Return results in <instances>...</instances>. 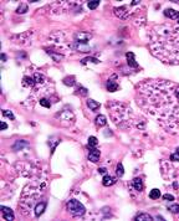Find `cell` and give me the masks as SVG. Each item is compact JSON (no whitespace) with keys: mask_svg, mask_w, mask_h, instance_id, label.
<instances>
[{"mask_svg":"<svg viewBox=\"0 0 179 221\" xmlns=\"http://www.w3.org/2000/svg\"><path fill=\"white\" fill-rule=\"evenodd\" d=\"M134 220H137V221H151L153 220V218L149 214H145V212H142V214H138L136 218H134Z\"/></svg>","mask_w":179,"mask_h":221,"instance_id":"2e32d148","label":"cell"},{"mask_svg":"<svg viewBox=\"0 0 179 221\" xmlns=\"http://www.w3.org/2000/svg\"><path fill=\"white\" fill-rule=\"evenodd\" d=\"M66 208H67V210H69L70 214L73 215V216H83L85 212H86V209H85L83 205H82L78 200H75V199H71V200L67 201Z\"/></svg>","mask_w":179,"mask_h":221,"instance_id":"7a4b0ae2","label":"cell"},{"mask_svg":"<svg viewBox=\"0 0 179 221\" xmlns=\"http://www.w3.org/2000/svg\"><path fill=\"white\" fill-rule=\"evenodd\" d=\"M45 208H46V201H40L39 204L35 206V216L39 218L41 216V214L45 211Z\"/></svg>","mask_w":179,"mask_h":221,"instance_id":"8fae6325","label":"cell"},{"mask_svg":"<svg viewBox=\"0 0 179 221\" xmlns=\"http://www.w3.org/2000/svg\"><path fill=\"white\" fill-rule=\"evenodd\" d=\"M78 91H80V93H82V96H87V89H86V88H83V87H80V88H78Z\"/></svg>","mask_w":179,"mask_h":221,"instance_id":"4dcf8cb0","label":"cell"},{"mask_svg":"<svg viewBox=\"0 0 179 221\" xmlns=\"http://www.w3.org/2000/svg\"><path fill=\"white\" fill-rule=\"evenodd\" d=\"M39 103H40L42 107H45V108H50V107H51V103H50V101H48L47 98H41Z\"/></svg>","mask_w":179,"mask_h":221,"instance_id":"4316f807","label":"cell"},{"mask_svg":"<svg viewBox=\"0 0 179 221\" xmlns=\"http://www.w3.org/2000/svg\"><path fill=\"white\" fill-rule=\"evenodd\" d=\"M63 83L66 86H73L76 83V81H75V77H66L63 78Z\"/></svg>","mask_w":179,"mask_h":221,"instance_id":"7402d4cb","label":"cell"},{"mask_svg":"<svg viewBox=\"0 0 179 221\" xmlns=\"http://www.w3.org/2000/svg\"><path fill=\"white\" fill-rule=\"evenodd\" d=\"M1 57H3V60H4V61H6V56H5V55H4V54L1 55Z\"/></svg>","mask_w":179,"mask_h":221,"instance_id":"d590c367","label":"cell"},{"mask_svg":"<svg viewBox=\"0 0 179 221\" xmlns=\"http://www.w3.org/2000/svg\"><path fill=\"white\" fill-rule=\"evenodd\" d=\"M160 190H158V189H153V190H151V193H149V197H151L152 200H158L159 197H160Z\"/></svg>","mask_w":179,"mask_h":221,"instance_id":"ac0fdd59","label":"cell"},{"mask_svg":"<svg viewBox=\"0 0 179 221\" xmlns=\"http://www.w3.org/2000/svg\"><path fill=\"white\" fill-rule=\"evenodd\" d=\"M97 144H98V140H97L96 137H90L88 138V147L90 148H95Z\"/></svg>","mask_w":179,"mask_h":221,"instance_id":"ffe728a7","label":"cell"},{"mask_svg":"<svg viewBox=\"0 0 179 221\" xmlns=\"http://www.w3.org/2000/svg\"><path fill=\"white\" fill-rule=\"evenodd\" d=\"M116 173H117V177H123V174H124V169H123V165L121 163L117 164V170H116Z\"/></svg>","mask_w":179,"mask_h":221,"instance_id":"484cf974","label":"cell"},{"mask_svg":"<svg viewBox=\"0 0 179 221\" xmlns=\"http://www.w3.org/2000/svg\"><path fill=\"white\" fill-rule=\"evenodd\" d=\"M91 39H92V34H91V32H87V31H77V32L73 35L75 42L83 44V45L87 44Z\"/></svg>","mask_w":179,"mask_h":221,"instance_id":"3957f363","label":"cell"},{"mask_svg":"<svg viewBox=\"0 0 179 221\" xmlns=\"http://www.w3.org/2000/svg\"><path fill=\"white\" fill-rule=\"evenodd\" d=\"M116 181H117V179L114 177H112V175H104L103 179H102V184L104 186H111V185H113Z\"/></svg>","mask_w":179,"mask_h":221,"instance_id":"4fadbf2b","label":"cell"},{"mask_svg":"<svg viewBox=\"0 0 179 221\" xmlns=\"http://www.w3.org/2000/svg\"><path fill=\"white\" fill-rule=\"evenodd\" d=\"M169 159L172 160V162H178L179 160V148L175 149V152L169 157Z\"/></svg>","mask_w":179,"mask_h":221,"instance_id":"603a6c76","label":"cell"},{"mask_svg":"<svg viewBox=\"0 0 179 221\" xmlns=\"http://www.w3.org/2000/svg\"><path fill=\"white\" fill-rule=\"evenodd\" d=\"M164 16L170 19V20H178L179 19V11L174 9H166L164 10Z\"/></svg>","mask_w":179,"mask_h":221,"instance_id":"5b68a950","label":"cell"},{"mask_svg":"<svg viewBox=\"0 0 179 221\" xmlns=\"http://www.w3.org/2000/svg\"><path fill=\"white\" fill-rule=\"evenodd\" d=\"M178 24H179V19H178Z\"/></svg>","mask_w":179,"mask_h":221,"instance_id":"8d00e7d4","label":"cell"},{"mask_svg":"<svg viewBox=\"0 0 179 221\" xmlns=\"http://www.w3.org/2000/svg\"><path fill=\"white\" fill-rule=\"evenodd\" d=\"M86 103H87V107H88L91 111H97V109L100 108V106H101L98 102H96V101H93V99H88Z\"/></svg>","mask_w":179,"mask_h":221,"instance_id":"e0dca14e","label":"cell"},{"mask_svg":"<svg viewBox=\"0 0 179 221\" xmlns=\"http://www.w3.org/2000/svg\"><path fill=\"white\" fill-rule=\"evenodd\" d=\"M127 10V6H121V7H114V14L117 15L118 17H121V19H126L127 16H128V11H126Z\"/></svg>","mask_w":179,"mask_h":221,"instance_id":"ba28073f","label":"cell"},{"mask_svg":"<svg viewBox=\"0 0 179 221\" xmlns=\"http://www.w3.org/2000/svg\"><path fill=\"white\" fill-rule=\"evenodd\" d=\"M46 52L51 56L52 58H54V61H55V62H60V61L62 60V57H63L62 55H57V54H55V52H54V51H51V50H47Z\"/></svg>","mask_w":179,"mask_h":221,"instance_id":"d6986e66","label":"cell"},{"mask_svg":"<svg viewBox=\"0 0 179 221\" xmlns=\"http://www.w3.org/2000/svg\"><path fill=\"white\" fill-rule=\"evenodd\" d=\"M126 58H127V63L128 66H131V69H138V63L136 62V58H134V54L133 52H127L126 55Z\"/></svg>","mask_w":179,"mask_h":221,"instance_id":"8992f818","label":"cell"},{"mask_svg":"<svg viewBox=\"0 0 179 221\" xmlns=\"http://www.w3.org/2000/svg\"><path fill=\"white\" fill-rule=\"evenodd\" d=\"M22 83H24V86H29V87H34V86L36 85V81H35V78L32 77H29V76H25L24 77V81H22Z\"/></svg>","mask_w":179,"mask_h":221,"instance_id":"9a60e30c","label":"cell"},{"mask_svg":"<svg viewBox=\"0 0 179 221\" xmlns=\"http://www.w3.org/2000/svg\"><path fill=\"white\" fill-rule=\"evenodd\" d=\"M98 171H100V173H102V174H106V173H107V169H106V168H100Z\"/></svg>","mask_w":179,"mask_h":221,"instance_id":"d6a6232c","label":"cell"},{"mask_svg":"<svg viewBox=\"0 0 179 221\" xmlns=\"http://www.w3.org/2000/svg\"><path fill=\"white\" fill-rule=\"evenodd\" d=\"M1 211H3V215H4V219L5 220H14L15 216H14V212L10 208L1 206Z\"/></svg>","mask_w":179,"mask_h":221,"instance_id":"30bf717a","label":"cell"},{"mask_svg":"<svg viewBox=\"0 0 179 221\" xmlns=\"http://www.w3.org/2000/svg\"><path fill=\"white\" fill-rule=\"evenodd\" d=\"M26 11H28V5H26V4H21V5L16 9L17 14H25Z\"/></svg>","mask_w":179,"mask_h":221,"instance_id":"d4e9b609","label":"cell"},{"mask_svg":"<svg viewBox=\"0 0 179 221\" xmlns=\"http://www.w3.org/2000/svg\"><path fill=\"white\" fill-rule=\"evenodd\" d=\"M152 54L166 63H179V29L170 25L155 26L149 34Z\"/></svg>","mask_w":179,"mask_h":221,"instance_id":"6da1fadb","label":"cell"},{"mask_svg":"<svg viewBox=\"0 0 179 221\" xmlns=\"http://www.w3.org/2000/svg\"><path fill=\"white\" fill-rule=\"evenodd\" d=\"M106 87H107V89L110 92H116V91H118V88H119V85L116 82L113 78H110V80L107 81V83H106Z\"/></svg>","mask_w":179,"mask_h":221,"instance_id":"9c48e42d","label":"cell"},{"mask_svg":"<svg viewBox=\"0 0 179 221\" xmlns=\"http://www.w3.org/2000/svg\"><path fill=\"white\" fill-rule=\"evenodd\" d=\"M0 128H1V130H5L7 128V124L5 122H0Z\"/></svg>","mask_w":179,"mask_h":221,"instance_id":"1f68e13d","label":"cell"},{"mask_svg":"<svg viewBox=\"0 0 179 221\" xmlns=\"http://www.w3.org/2000/svg\"><path fill=\"white\" fill-rule=\"evenodd\" d=\"M100 155L101 152L97 148H90V153H88V160L92 163H97L100 160Z\"/></svg>","mask_w":179,"mask_h":221,"instance_id":"277c9868","label":"cell"},{"mask_svg":"<svg viewBox=\"0 0 179 221\" xmlns=\"http://www.w3.org/2000/svg\"><path fill=\"white\" fill-rule=\"evenodd\" d=\"M26 145H28V142L26 140H21V139H19V140H16L15 143L13 144V150H15V152H17V150H21V149H24Z\"/></svg>","mask_w":179,"mask_h":221,"instance_id":"7c38bea8","label":"cell"},{"mask_svg":"<svg viewBox=\"0 0 179 221\" xmlns=\"http://www.w3.org/2000/svg\"><path fill=\"white\" fill-rule=\"evenodd\" d=\"M132 188L136 190V191H139V193L143 191V181H142L141 178H134V179H133Z\"/></svg>","mask_w":179,"mask_h":221,"instance_id":"52a82bcc","label":"cell"},{"mask_svg":"<svg viewBox=\"0 0 179 221\" xmlns=\"http://www.w3.org/2000/svg\"><path fill=\"white\" fill-rule=\"evenodd\" d=\"M163 199H164V200H167V201H173V200H174V196H173V195H170V194H164V195H163Z\"/></svg>","mask_w":179,"mask_h":221,"instance_id":"f546056e","label":"cell"},{"mask_svg":"<svg viewBox=\"0 0 179 221\" xmlns=\"http://www.w3.org/2000/svg\"><path fill=\"white\" fill-rule=\"evenodd\" d=\"M107 124V119L103 114H98L96 117V126L97 127H104Z\"/></svg>","mask_w":179,"mask_h":221,"instance_id":"5bb4252c","label":"cell"},{"mask_svg":"<svg viewBox=\"0 0 179 221\" xmlns=\"http://www.w3.org/2000/svg\"><path fill=\"white\" fill-rule=\"evenodd\" d=\"M157 219H158V220H164V218H163V216H159V215L157 216Z\"/></svg>","mask_w":179,"mask_h":221,"instance_id":"e575fe53","label":"cell"},{"mask_svg":"<svg viewBox=\"0 0 179 221\" xmlns=\"http://www.w3.org/2000/svg\"><path fill=\"white\" fill-rule=\"evenodd\" d=\"M3 114L5 116V117H7V118H10V119H15V117H14V114L11 113L10 111H7V109H5V111H3Z\"/></svg>","mask_w":179,"mask_h":221,"instance_id":"f1b7e54d","label":"cell"},{"mask_svg":"<svg viewBox=\"0 0 179 221\" xmlns=\"http://www.w3.org/2000/svg\"><path fill=\"white\" fill-rule=\"evenodd\" d=\"M137 4H139V1H138V0H133L132 5H137Z\"/></svg>","mask_w":179,"mask_h":221,"instance_id":"836d02e7","label":"cell"},{"mask_svg":"<svg viewBox=\"0 0 179 221\" xmlns=\"http://www.w3.org/2000/svg\"><path fill=\"white\" fill-rule=\"evenodd\" d=\"M168 210H169L172 214H179V205L178 204H172L170 206H168Z\"/></svg>","mask_w":179,"mask_h":221,"instance_id":"44dd1931","label":"cell"},{"mask_svg":"<svg viewBox=\"0 0 179 221\" xmlns=\"http://www.w3.org/2000/svg\"><path fill=\"white\" fill-rule=\"evenodd\" d=\"M87 5H88L90 9L93 10V9H96V7L100 5V0H91V1H88Z\"/></svg>","mask_w":179,"mask_h":221,"instance_id":"cb8c5ba5","label":"cell"},{"mask_svg":"<svg viewBox=\"0 0 179 221\" xmlns=\"http://www.w3.org/2000/svg\"><path fill=\"white\" fill-rule=\"evenodd\" d=\"M81 62L82 63H87V62H93V63H98L100 61L97 60L96 57H86L83 60H81Z\"/></svg>","mask_w":179,"mask_h":221,"instance_id":"83f0119b","label":"cell"}]
</instances>
